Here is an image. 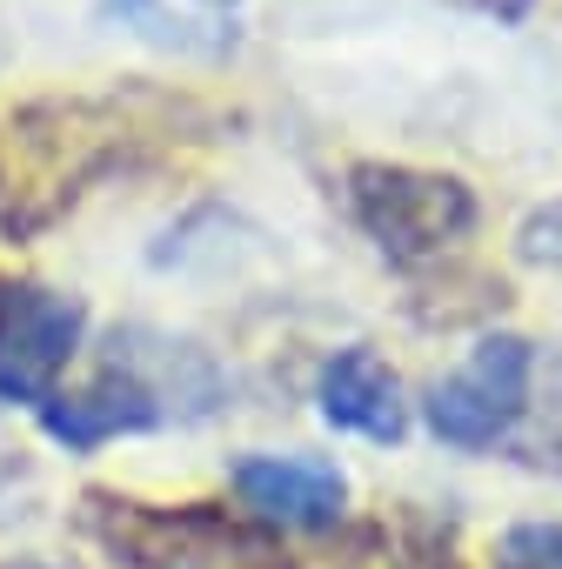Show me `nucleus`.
Returning a JSON list of instances; mask_svg holds the SVG:
<instances>
[{"label": "nucleus", "instance_id": "obj_5", "mask_svg": "<svg viewBox=\"0 0 562 569\" xmlns=\"http://www.w3.org/2000/svg\"><path fill=\"white\" fill-rule=\"evenodd\" d=\"M228 489L268 529H335L349 509V482L322 456H241L228 469Z\"/></svg>", "mask_w": 562, "mask_h": 569}, {"label": "nucleus", "instance_id": "obj_10", "mask_svg": "<svg viewBox=\"0 0 562 569\" xmlns=\"http://www.w3.org/2000/svg\"><path fill=\"white\" fill-rule=\"evenodd\" d=\"M194 8H208L214 21H228V8H234V0H194Z\"/></svg>", "mask_w": 562, "mask_h": 569}, {"label": "nucleus", "instance_id": "obj_8", "mask_svg": "<svg viewBox=\"0 0 562 569\" xmlns=\"http://www.w3.org/2000/svg\"><path fill=\"white\" fill-rule=\"evenodd\" d=\"M509 569H562V522H522L502 536Z\"/></svg>", "mask_w": 562, "mask_h": 569}, {"label": "nucleus", "instance_id": "obj_2", "mask_svg": "<svg viewBox=\"0 0 562 569\" xmlns=\"http://www.w3.org/2000/svg\"><path fill=\"white\" fill-rule=\"evenodd\" d=\"M349 208L362 221V234L389 254V261H422L442 254L449 241H462L475 228V194L455 174H429V168H389V161H362L349 174Z\"/></svg>", "mask_w": 562, "mask_h": 569}, {"label": "nucleus", "instance_id": "obj_7", "mask_svg": "<svg viewBox=\"0 0 562 569\" xmlns=\"http://www.w3.org/2000/svg\"><path fill=\"white\" fill-rule=\"evenodd\" d=\"M315 402L329 429L369 436V442H402L409 436V402H402V376L375 356V349H335L315 376Z\"/></svg>", "mask_w": 562, "mask_h": 569}, {"label": "nucleus", "instance_id": "obj_4", "mask_svg": "<svg viewBox=\"0 0 562 569\" xmlns=\"http://www.w3.org/2000/svg\"><path fill=\"white\" fill-rule=\"evenodd\" d=\"M529 376H535V349L522 336H482L475 356L429 389L422 416L449 449H489L522 422Z\"/></svg>", "mask_w": 562, "mask_h": 569}, {"label": "nucleus", "instance_id": "obj_9", "mask_svg": "<svg viewBox=\"0 0 562 569\" xmlns=\"http://www.w3.org/2000/svg\"><path fill=\"white\" fill-rule=\"evenodd\" d=\"M0 569H61V562H41V556H14V562H0Z\"/></svg>", "mask_w": 562, "mask_h": 569}, {"label": "nucleus", "instance_id": "obj_6", "mask_svg": "<svg viewBox=\"0 0 562 569\" xmlns=\"http://www.w3.org/2000/svg\"><path fill=\"white\" fill-rule=\"evenodd\" d=\"M168 422V409L154 402V389L141 382V376H128L121 362H108L88 389H61L54 402H41V429L61 442V449H74V456H88V449H101V442H114V436H148V429H161Z\"/></svg>", "mask_w": 562, "mask_h": 569}, {"label": "nucleus", "instance_id": "obj_11", "mask_svg": "<svg viewBox=\"0 0 562 569\" xmlns=\"http://www.w3.org/2000/svg\"><path fill=\"white\" fill-rule=\"evenodd\" d=\"M0 61H8V48H0Z\"/></svg>", "mask_w": 562, "mask_h": 569}, {"label": "nucleus", "instance_id": "obj_3", "mask_svg": "<svg viewBox=\"0 0 562 569\" xmlns=\"http://www.w3.org/2000/svg\"><path fill=\"white\" fill-rule=\"evenodd\" d=\"M88 302L48 281H0V402H54L68 362L81 356Z\"/></svg>", "mask_w": 562, "mask_h": 569}, {"label": "nucleus", "instance_id": "obj_1", "mask_svg": "<svg viewBox=\"0 0 562 569\" xmlns=\"http://www.w3.org/2000/svg\"><path fill=\"white\" fill-rule=\"evenodd\" d=\"M94 536L114 556V569H289L268 529L234 522L228 509L208 502L148 509V502L94 496Z\"/></svg>", "mask_w": 562, "mask_h": 569}]
</instances>
